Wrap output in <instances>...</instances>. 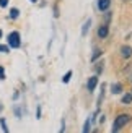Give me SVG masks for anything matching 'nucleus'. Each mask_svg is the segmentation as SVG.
I'll use <instances>...</instances> for the list:
<instances>
[{"instance_id":"f257e3e1","label":"nucleus","mask_w":132,"mask_h":133,"mask_svg":"<svg viewBox=\"0 0 132 133\" xmlns=\"http://www.w3.org/2000/svg\"><path fill=\"white\" fill-rule=\"evenodd\" d=\"M129 122H130V115H129V114H121V115H117L116 120H114V123H113V130H111V133H117L121 128L126 127Z\"/></svg>"},{"instance_id":"f03ea898","label":"nucleus","mask_w":132,"mask_h":133,"mask_svg":"<svg viewBox=\"0 0 132 133\" xmlns=\"http://www.w3.org/2000/svg\"><path fill=\"white\" fill-rule=\"evenodd\" d=\"M7 41H8V47H13V49H18L21 45V37H20L18 31H11L7 37Z\"/></svg>"},{"instance_id":"7ed1b4c3","label":"nucleus","mask_w":132,"mask_h":133,"mask_svg":"<svg viewBox=\"0 0 132 133\" xmlns=\"http://www.w3.org/2000/svg\"><path fill=\"white\" fill-rule=\"evenodd\" d=\"M108 34H109V26L108 24H101L100 28H98V37L104 39V37H108Z\"/></svg>"},{"instance_id":"20e7f679","label":"nucleus","mask_w":132,"mask_h":133,"mask_svg":"<svg viewBox=\"0 0 132 133\" xmlns=\"http://www.w3.org/2000/svg\"><path fill=\"white\" fill-rule=\"evenodd\" d=\"M111 6V0H98V10L100 11H108Z\"/></svg>"},{"instance_id":"39448f33","label":"nucleus","mask_w":132,"mask_h":133,"mask_svg":"<svg viewBox=\"0 0 132 133\" xmlns=\"http://www.w3.org/2000/svg\"><path fill=\"white\" fill-rule=\"evenodd\" d=\"M121 55H122V58H130L132 57L130 45H122V47H121Z\"/></svg>"},{"instance_id":"423d86ee","label":"nucleus","mask_w":132,"mask_h":133,"mask_svg":"<svg viewBox=\"0 0 132 133\" xmlns=\"http://www.w3.org/2000/svg\"><path fill=\"white\" fill-rule=\"evenodd\" d=\"M96 84H98V76H91V78L88 79V83H87V86H88V91H95Z\"/></svg>"},{"instance_id":"0eeeda50","label":"nucleus","mask_w":132,"mask_h":133,"mask_svg":"<svg viewBox=\"0 0 132 133\" xmlns=\"http://www.w3.org/2000/svg\"><path fill=\"white\" fill-rule=\"evenodd\" d=\"M111 92H113V94H121L122 92V84L121 83H113V86H111Z\"/></svg>"},{"instance_id":"6e6552de","label":"nucleus","mask_w":132,"mask_h":133,"mask_svg":"<svg viewBox=\"0 0 132 133\" xmlns=\"http://www.w3.org/2000/svg\"><path fill=\"white\" fill-rule=\"evenodd\" d=\"M121 102L122 104H130L132 102V94H130V92H126V94L121 97Z\"/></svg>"},{"instance_id":"1a4fd4ad","label":"nucleus","mask_w":132,"mask_h":133,"mask_svg":"<svg viewBox=\"0 0 132 133\" xmlns=\"http://www.w3.org/2000/svg\"><path fill=\"white\" fill-rule=\"evenodd\" d=\"M18 16H20V10H18V8H11V10H10L8 18H10V19H16Z\"/></svg>"},{"instance_id":"9d476101","label":"nucleus","mask_w":132,"mask_h":133,"mask_svg":"<svg viewBox=\"0 0 132 133\" xmlns=\"http://www.w3.org/2000/svg\"><path fill=\"white\" fill-rule=\"evenodd\" d=\"M90 26H91V19H88V21L83 24V28H82V36H85V34H87V32H88Z\"/></svg>"},{"instance_id":"9b49d317","label":"nucleus","mask_w":132,"mask_h":133,"mask_svg":"<svg viewBox=\"0 0 132 133\" xmlns=\"http://www.w3.org/2000/svg\"><path fill=\"white\" fill-rule=\"evenodd\" d=\"M103 54V52H101V49H96L95 52H93V57H91V62H96L98 60V58H100V55Z\"/></svg>"},{"instance_id":"f8f14e48","label":"nucleus","mask_w":132,"mask_h":133,"mask_svg":"<svg viewBox=\"0 0 132 133\" xmlns=\"http://www.w3.org/2000/svg\"><path fill=\"white\" fill-rule=\"evenodd\" d=\"M0 127H2L3 133H10L8 131V127H7V120H5V118H0Z\"/></svg>"},{"instance_id":"ddd939ff","label":"nucleus","mask_w":132,"mask_h":133,"mask_svg":"<svg viewBox=\"0 0 132 133\" xmlns=\"http://www.w3.org/2000/svg\"><path fill=\"white\" fill-rule=\"evenodd\" d=\"M103 96H104V84H101V94H100V97H98V102H96L98 109H100V105H101V102H103Z\"/></svg>"},{"instance_id":"4468645a","label":"nucleus","mask_w":132,"mask_h":133,"mask_svg":"<svg viewBox=\"0 0 132 133\" xmlns=\"http://www.w3.org/2000/svg\"><path fill=\"white\" fill-rule=\"evenodd\" d=\"M72 75H74V71H72V70H70V71H67V73L64 75L62 81H64V83H69V81H70V78H72Z\"/></svg>"},{"instance_id":"2eb2a0df","label":"nucleus","mask_w":132,"mask_h":133,"mask_svg":"<svg viewBox=\"0 0 132 133\" xmlns=\"http://www.w3.org/2000/svg\"><path fill=\"white\" fill-rule=\"evenodd\" d=\"M90 123H91V120H87V122H85V125H83V131H82V133H90Z\"/></svg>"},{"instance_id":"dca6fc26","label":"nucleus","mask_w":132,"mask_h":133,"mask_svg":"<svg viewBox=\"0 0 132 133\" xmlns=\"http://www.w3.org/2000/svg\"><path fill=\"white\" fill-rule=\"evenodd\" d=\"M95 71H96V75H98V73H101V71H103V62H101L100 65H96V66H95Z\"/></svg>"},{"instance_id":"f3484780","label":"nucleus","mask_w":132,"mask_h":133,"mask_svg":"<svg viewBox=\"0 0 132 133\" xmlns=\"http://www.w3.org/2000/svg\"><path fill=\"white\" fill-rule=\"evenodd\" d=\"M8 2H10V0H0V6H3V8L8 6Z\"/></svg>"},{"instance_id":"a211bd4d","label":"nucleus","mask_w":132,"mask_h":133,"mask_svg":"<svg viewBox=\"0 0 132 133\" xmlns=\"http://www.w3.org/2000/svg\"><path fill=\"white\" fill-rule=\"evenodd\" d=\"M0 79H5V71H3V66H0Z\"/></svg>"},{"instance_id":"6ab92c4d","label":"nucleus","mask_w":132,"mask_h":133,"mask_svg":"<svg viewBox=\"0 0 132 133\" xmlns=\"http://www.w3.org/2000/svg\"><path fill=\"white\" fill-rule=\"evenodd\" d=\"M15 115H16V117H21V112H20V107H15Z\"/></svg>"},{"instance_id":"aec40b11","label":"nucleus","mask_w":132,"mask_h":133,"mask_svg":"<svg viewBox=\"0 0 132 133\" xmlns=\"http://www.w3.org/2000/svg\"><path fill=\"white\" fill-rule=\"evenodd\" d=\"M64 128H65V122L62 120V125H61V130H59V133H64Z\"/></svg>"},{"instance_id":"412c9836","label":"nucleus","mask_w":132,"mask_h":133,"mask_svg":"<svg viewBox=\"0 0 132 133\" xmlns=\"http://www.w3.org/2000/svg\"><path fill=\"white\" fill-rule=\"evenodd\" d=\"M29 2H33V3H36V2H38V0H29Z\"/></svg>"},{"instance_id":"4be33fe9","label":"nucleus","mask_w":132,"mask_h":133,"mask_svg":"<svg viewBox=\"0 0 132 133\" xmlns=\"http://www.w3.org/2000/svg\"><path fill=\"white\" fill-rule=\"evenodd\" d=\"M0 110H2V102H0Z\"/></svg>"},{"instance_id":"5701e85b","label":"nucleus","mask_w":132,"mask_h":133,"mask_svg":"<svg viewBox=\"0 0 132 133\" xmlns=\"http://www.w3.org/2000/svg\"><path fill=\"white\" fill-rule=\"evenodd\" d=\"M0 37H2V29H0Z\"/></svg>"},{"instance_id":"b1692460","label":"nucleus","mask_w":132,"mask_h":133,"mask_svg":"<svg viewBox=\"0 0 132 133\" xmlns=\"http://www.w3.org/2000/svg\"><path fill=\"white\" fill-rule=\"evenodd\" d=\"M130 94H132V92H130Z\"/></svg>"}]
</instances>
